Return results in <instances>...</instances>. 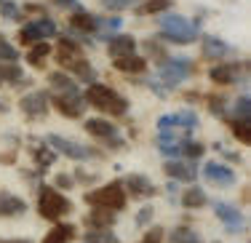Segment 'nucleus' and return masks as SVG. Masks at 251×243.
I'll return each mask as SVG.
<instances>
[{
	"label": "nucleus",
	"mask_w": 251,
	"mask_h": 243,
	"mask_svg": "<svg viewBox=\"0 0 251 243\" xmlns=\"http://www.w3.org/2000/svg\"><path fill=\"white\" fill-rule=\"evenodd\" d=\"M160 40H169L174 46H190L195 40H201V27L198 22L169 11V14L160 16Z\"/></svg>",
	"instance_id": "nucleus-1"
},
{
	"label": "nucleus",
	"mask_w": 251,
	"mask_h": 243,
	"mask_svg": "<svg viewBox=\"0 0 251 243\" xmlns=\"http://www.w3.org/2000/svg\"><path fill=\"white\" fill-rule=\"evenodd\" d=\"M83 99H86L88 107L104 112V115H112V118H121V115L128 112V99L121 97L115 88L104 86V83H94V86H88L86 94H83Z\"/></svg>",
	"instance_id": "nucleus-2"
},
{
	"label": "nucleus",
	"mask_w": 251,
	"mask_h": 243,
	"mask_svg": "<svg viewBox=\"0 0 251 243\" xmlns=\"http://www.w3.org/2000/svg\"><path fill=\"white\" fill-rule=\"evenodd\" d=\"M83 200H86L91 209H107V211H112V214H118V211L126 209L128 195H126V190H123V182L115 179V182H107V185H101L97 190H88V193L83 195Z\"/></svg>",
	"instance_id": "nucleus-3"
},
{
	"label": "nucleus",
	"mask_w": 251,
	"mask_h": 243,
	"mask_svg": "<svg viewBox=\"0 0 251 243\" xmlns=\"http://www.w3.org/2000/svg\"><path fill=\"white\" fill-rule=\"evenodd\" d=\"M38 214L56 224V222H62L64 217L73 214V200L64 193L53 190L51 185H43L38 190Z\"/></svg>",
	"instance_id": "nucleus-4"
},
{
	"label": "nucleus",
	"mask_w": 251,
	"mask_h": 243,
	"mask_svg": "<svg viewBox=\"0 0 251 243\" xmlns=\"http://www.w3.org/2000/svg\"><path fill=\"white\" fill-rule=\"evenodd\" d=\"M190 75H193V62H190V59H184V56H169L158 67V75H155V78H158V83H160V88H163V91H169V88L182 86Z\"/></svg>",
	"instance_id": "nucleus-5"
},
{
	"label": "nucleus",
	"mask_w": 251,
	"mask_h": 243,
	"mask_svg": "<svg viewBox=\"0 0 251 243\" xmlns=\"http://www.w3.org/2000/svg\"><path fill=\"white\" fill-rule=\"evenodd\" d=\"M83 128H86V134L91 136V139H97L99 145L110 147V150H121V147H126L118 126L112 121H107V118H88V121L83 123Z\"/></svg>",
	"instance_id": "nucleus-6"
},
{
	"label": "nucleus",
	"mask_w": 251,
	"mask_h": 243,
	"mask_svg": "<svg viewBox=\"0 0 251 243\" xmlns=\"http://www.w3.org/2000/svg\"><path fill=\"white\" fill-rule=\"evenodd\" d=\"M46 145H49L56 155H64V158H70V161H91V158L99 155V150H94V147H86V145H80V142L59 136V134H49L46 136Z\"/></svg>",
	"instance_id": "nucleus-7"
},
{
	"label": "nucleus",
	"mask_w": 251,
	"mask_h": 243,
	"mask_svg": "<svg viewBox=\"0 0 251 243\" xmlns=\"http://www.w3.org/2000/svg\"><path fill=\"white\" fill-rule=\"evenodd\" d=\"M59 35V24L49 16H38V19L27 22L19 32V43L25 46H35V43H46L49 38H56Z\"/></svg>",
	"instance_id": "nucleus-8"
},
{
	"label": "nucleus",
	"mask_w": 251,
	"mask_h": 243,
	"mask_svg": "<svg viewBox=\"0 0 251 243\" xmlns=\"http://www.w3.org/2000/svg\"><path fill=\"white\" fill-rule=\"evenodd\" d=\"M53 110L59 112V115L70 118V121H75V118H83L86 115V99H83V94H51V102Z\"/></svg>",
	"instance_id": "nucleus-9"
},
{
	"label": "nucleus",
	"mask_w": 251,
	"mask_h": 243,
	"mask_svg": "<svg viewBox=\"0 0 251 243\" xmlns=\"http://www.w3.org/2000/svg\"><path fill=\"white\" fill-rule=\"evenodd\" d=\"M19 110L27 121H43L49 115V94L46 91H29L19 99Z\"/></svg>",
	"instance_id": "nucleus-10"
},
{
	"label": "nucleus",
	"mask_w": 251,
	"mask_h": 243,
	"mask_svg": "<svg viewBox=\"0 0 251 243\" xmlns=\"http://www.w3.org/2000/svg\"><path fill=\"white\" fill-rule=\"evenodd\" d=\"M203 176H206V182L208 185H214V187H232L235 185V171L230 169V166H225V163H219V161H208L206 166H203V171H201Z\"/></svg>",
	"instance_id": "nucleus-11"
},
{
	"label": "nucleus",
	"mask_w": 251,
	"mask_h": 243,
	"mask_svg": "<svg viewBox=\"0 0 251 243\" xmlns=\"http://www.w3.org/2000/svg\"><path fill=\"white\" fill-rule=\"evenodd\" d=\"M123 190L131 198H145V200L158 195V187H155L150 182V176H145V174H128L123 179Z\"/></svg>",
	"instance_id": "nucleus-12"
},
{
	"label": "nucleus",
	"mask_w": 251,
	"mask_h": 243,
	"mask_svg": "<svg viewBox=\"0 0 251 243\" xmlns=\"http://www.w3.org/2000/svg\"><path fill=\"white\" fill-rule=\"evenodd\" d=\"M214 214H217V219L225 224L227 233H241L243 230V214H241L238 206L225 203V200H217V203H214Z\"/></svg>",
	"instance_id": "nucleus-13"
},
{
	"label": "nucleus",
	"mask_w": 251,
	"mask_h": 243,
	"mask_svg": "<svg viewBox=\"0 0 251 243\" xmlns=\"http://www.w3.org/2000/svg\"><path fill=\"white\" fill-rule=\"evenodd\" d=\"M97 24H99V16H94L91 11L75 5L73 14H70V27H73L75 35H97Z\"/></svg>",
	"instance_id": "nucleus-14"
},
{
	"label": "nucleus",
	"mask_w": 251,
	"mask_h": 243,
	"mask_svg": "<svg viewBox=\"0 0 251 243\" xmlns=\"http://www.w3.org/2000/svg\"><path fill=\"white\" fill-rule=\"evenodd\" d=\"M163 174H169L171 179L176 182H195L198 179V169H195L193 161H182V158H176V161H166L163 163Z\"/></svg>",
	"instance_id": "nucleus-15"
},
{
	"label": "nucleus",
	"mask_w": 251,
	"mask_h": 243,
	"mask_svg": "<svg viewBox=\"0 0 251 243\" xmlns=\"http://www.w3.org/2000/svg\"><path fill=\"white\" fill-rule=\"evenodd\" d=\"M241 64H214L211 70H208V78H211L217 86H235L238 80H241Z\"/></svg>",
	"instance_id": "nucleus-16"
},
{
	"label": "nucleus",
	"mask_w": 251,
	"mask_h": 243,
	"mask_svg": "<svg viewBox=\"0 0 251 243\" xmlns=\"http://www.w3.org/2000/svg\"><path fill=\"white\" fill-rule=\"evenodd\" d=\"M27 214V200L14 193H0V219H14Z\"/></svg>",
	"instance_id": "nucleus-17"
},
{
	"label": "nucleus",
	"mask_w": 251,
	"mask_h": 243,
	"mask_svg": "<svg viewBox=\"0 0 251 243\" xmlns=\"http://www.w3.org/2000/svg\"><path fill=\"white\" fill-rule=\"evenodd\" d=\"M201 51L206 59H227L232 54V46H227L217 35H203L201 38Z\"/></svg>",
	"instance_id": "nucleus-18"
},
{
	"label": "nucleus",
	"mask_w": 251,
	"mask_h": 243,
	"mask_svg": "<svg viewBox=\"0 0 251 243\" xmlns=\"http://www.w3.org/2000/svg\"><path fill=\"white\" fill-rule=\"evenodd\" d=\"M112 67L123 75H142L147 70V59L142 54H128V56H118L112 59Z\"/></svg>",
	"instance_id": "nucleus-19"
},
{
	"label": "nucleus",
	"mask_w": 251,
	"mask_h": 243,
	"mask_svg": "<svg viewBox=\"0 0 251 243\" xmlns=\"http://www.w3.org/2000/svg\"><path fill=\"white\" fill-rule=\"evenodd\" d=\"M77 238V227L70 222H56L49 233L43 235V241L40 243H73Z\"/></svg>",
	"instance_id": "nucleus-20"
},
{
	"label": "nucleus",
	"mask_w": 251,
	"mask_h": 243,
	"mask_svg": "<svg viewBox=\"0 0 251 243\" xmlns=\"http://www.w3.org/2000/svg\"><path fill=\"white\" fill-rule=\"evenodd\" d=\"M107 51H110V56H112V59H118V56H128V54H136V40L131 38V35L118 32V35H112V38L107 40Z\"/></svg>",
	"instance_id": "nucleus-21"
},
{
	"label": "nucleus",
	"mask_w": 251,
	"mask_h": 243,
	"mask_svg": "<svg viewBox=\"0 0 251 243\" xmlns=\"http://www.w3.org/2000/svg\"><path fill=\"white\" fill-rule=\"evenodd\" d=\"M86 224H88V230H112L115 214L107 211V209H91L86 214Z\"/></svg>",
	"instance_id": "nucleus-22"
},
{
	"label": "nucleus",
	"mask_w": 251,
	"mask_h": 243,
	"mask_svg": "<svg viewBox=\"0 0 251 243\" xmlns=\"http://www.w3.org/2000/svg\"><path fill=\"white\" fill-rule=\"evenodd\" d=\"M51 54H53V49H51L49 43H35V46H29V51L25 54V59H27V64H29V67L43 70Z\"/></svg>",
	"instance_id": "nucleus-23"
},
{
	"label": "nucleus",
	"mask_w": 251,
	"mask_h": 243,
	"mask_svg": "<svg viewBox=\"0 0 251 243\" xmlns=\"http://www.w3.org/2000/svg\"><path fill=\"white\" fill-rule=\"evenodd\" d=\"M49 86L53 88V94H80V88H77V83L70 78L67 73H51L49 75Z\"/></svg>",
	"instance_id": "nucleus-24"
},
{
	"label": "nucleus",
	"mask_w": 251,
	"mask_h": 243,
	"mask_svg": "<svg viewBox=\"0 0 251 243\" xmlns=\"http://www.w3.org/2000/svg\"><path fill=\"white\" fill-rule=\"evenodd\" d=\"M203 152H206V145L198 139H190V136H184L182 142H179V158L182 161H198V158H203Z\"/></svg>",
	"instance_id": "nucleus-25"
},
{
	"label": "nucleus",
	"mask_w": 251,
	"mask_h": 243,
	"mask_svg": "<svg viewBox=\"0 0 251 243\" xmlns=\"http://www.w3.org/2000/svg\"><path fill=\"white\" fill-rule=\"evenodd\" d=\"M171 8H174V0H142V3L136 5V14H139V16L160 14V16H163V11L169 14Z\"/></svg>",
	"instance_id": "nucleus-26"
},
{
	"label": "nucleus",
	"mask_w": 251,
	"mask_h": 243,
	"mask_svg": "<svg viewBox=\"0 0 251 243\" xmlns=\"http://www.w3.org/2000/svg\"><path fill=\"white\" fill-rule=\"evenodd\" d=\"M179 200H182V206H184V209H203V206H206L208 203V198H206V193H203V190L201 187H187V190H184V193H182V198H179Z\"/></svg>",
	"instance_id": "nucleus-27"
},
{
	"label": "nucleus",
	"mask_w": 251,
	"mask_h": 243,
	"mask_svg": "<svg viewBox=\"0 0 251 243\" xmlns=\"http://www.w3.org/2000/svg\"><path fill=\"white\" fill-rule=\"evenodd\" d=\"M225 121L241 145H251V121H238V118H225Z\"/></svg>",
	"instance_id": "nucleus-28"
},
{
	"label": "nucleus",
	"mask_w": 251,
	"mask_h": 243,
	"mask_svg": "<svg viewBox=\"0 0 251 243\" xmlns=\"http://www.w3.org/2000/svg\"><path fill=\"white\" fill-rule=\"evenodd\" d=\"M25 80V70L19 64H0V86H16Z\"/></svg>",
	"instance_id": "nucleus-29"
},
{
	"label": "nucleus",
	"mask_w": 251,
	"mask_h": 243,
	"mask_svg": "<svg viewBox=\"0 0 251 243\" xmlns=\"http://www.w3.org/2000/svg\"><path fill=\"white\" fill-rule=\"evenodd\" d=\"M203 102H206L208 112H214L217 118H227V97L225 94H206Z\"/></svg>",
	"instance_id": "nucleus-30"
},
{
	"label": "nucleus",
	"mask_w": 251,
	"mask_h": 243,
	"mask_svg": "<svg viewBox=\"0 0 251 243\" xmlns=\"http://www.w3.org/2000/svg\"><path fill=\"white\" fill-rule=\"evenodd\" d=\"M32 161L38 163L40 169H49V166L56 161V152H53L49 145H35L32 147Z\"/></svg>",
	"instance_id": "nucleus-31"
},
{
	"label": "nucleus",
	"mask_w": 251,
	"mask_h": 243,
	"mask_svg": "<svg viewBox=\"0 0 251 243\" xmlns=\"http://www.w3.org/2000/svg\"><path fill=\"white\" fill-rule=\"evenodd\" d=\"M169 241H171V243H203L201 235L195 233L193 227H187V224H179L174 233L169 235Z\"/></svg>",
	"instance_id": "nucleus-32"
},
{
	"label": "nucleus",
	"mask_w": 251,
	"mask_h": 243,
	"mask_svg": "<svg viewBox=\"0 0 251 243\" xmlns=\"http://www.w3.org/2000/svg\"><path fill=\"white\" fill-rule=\"evenodd\" d=\"M198 115H195L193 110H182L174 115V128H184V131H195L198 128Z\"/></svg>",
	"instance_id": "nucleus-33"
},
{
	"label": "nucleus",
	"mask_w": 251,
	"mask_h": 243,
	"mask_svg": "<svg viewBox=\"0 0 251 243\" xmlns=\"http://www.w3.org/2000/svg\"><path fill=\"white\" fill-rule=\"evenodd\" d=\"M16 59H19V51H16V46L8 43V40L0 35V64H16Z\"/></svg>",
	"instance_id": "nucleus-34"
},
{
	"label": "nucleus",
	"mask_w": 251,
	"mask_h": 243,
	"mask_svg": "<svg viewBox=\"0 0 251 243\" xmlns=\"http://www.w3.org/2000/svg\"><path fill=\"white\" fill-rule=\"evenodd\" d=\"M22 14H25V11H19V5H16L14 0H0V16H3V19L19 22Z\"/></svg>",
	"instance_id": "nucleus-35"
},
{
	"label": "nucleus",
	"mask_w": 251,
	"mask_h": 243,
	"mask_svg": "<svg viewBox=\"0 0 251 243\" xmlns=\"http://www.w3.org/2000/svg\"><path fill=\"white\" fill-rule=\"evenodd\" d=\"M142 49H145V51H150V56H152L158 64H163L166 59H169V51H166L163 46L158 43V40H145V43H142Z\"/></svg>",
	"instance_id": "nucleus-36"
},
{
	"label": "nucleus",
	"mask_w": 251,
	"mask_h": 243,
	"mask_svg": "<svg viewBox=\"0 0 251 243\" xmlns=\"http://www.w3.org/2000/svg\"><path fill=\"white\" fill-rule=\"evenodd\" d=\"M230 118H238V121H251V102H249V97H238L235 110H232Z\"/></svg>",
	"instance_id": "nucleus-37"
},
{
	"label": "nucleus",
	"mask_w": 251,
	"mask_h": 243,
	"mask_svg": "<svg viewBox=\"0 0 251 243\" xmlns=\"http://www.w3.org/2000/svg\"><path fill=\"white\" fill-rule=\"evenodd\" d=\"M163 238H166L163 227H150L145 235H142V241H139V243H163Z\"/></svg>",
	"instance_id": "nucleus-38"
},
{
	"label": "nucleus",
	"mask_w": 251,
	"mask_h": 243,
	"mask_svg": "<svg viewBox=\"0 0 251 243\" xmlns=\"http://www.w3.org/2000/svg\"><path fill=\"white\" fill-rule=\"evenodd\" d=\"M73 185H75V179L70 174H56V179H53V190H59V193H64V190H73Z\"/></svg>",
	"instance_id": "nucleus-39"
},
{
	"label": "nucleus",
	"mask_w": 251,
	"mask_h": 243,
	"mask_svg": "<svg viewBox=\"0 0 251 243\" xmlns=\"http://www.w3.org/2000/svg\"><path fill=\"white\" fill-rule=\"evenodd\" d=\"M152 206H145V209H139L136 211V224H139V227H145V224H150L152 222Z\"/></svg>",
	"instance_id": "nucleus-40"
},
{
	"label": "nucleus",
	"mask_w": 251,
	"mask_h": 243,
	"mask_svg": "<svg viewBox=\"0 0 251 243\" xmlns=\"http://www.w3.org/2000/svg\"><path fill=\"white\" fill-rule=\"evenodd\" d=\"M0 243H32L29 238H0Z\"/></svg>",
	"instance_id": "nucleus-41"
},
{
	"label": "nucleus",
	"mask_w": 251,
	"mask_h": 243,
	"mask_svg": "<svg viewBox=\"0 0 251 243\" xmlns=\"http://www.w3.org/2000/svg\"><path fill=\"white\" fill-rule=\"evenodd\" d=\"M56 5H73V0H56Z\"/></svg>",
	"instance_id": "nucleus-42"
},
{
	"label": "nucleus",
	"mask_w": 251,
	"mask_h": 243,
	"mask_svg": "<svg viewBox=\"0 0 251 243\" xmlns=\"http://www.w3.org/2000/svg\"><path fill=\"white\" fill-rule=\"evenodd\" d=\"M5 110H8V104H5V102H0V112H5Z\"/></svg>",
	"instance_id": "nucleus-43"
}]
</instances>
